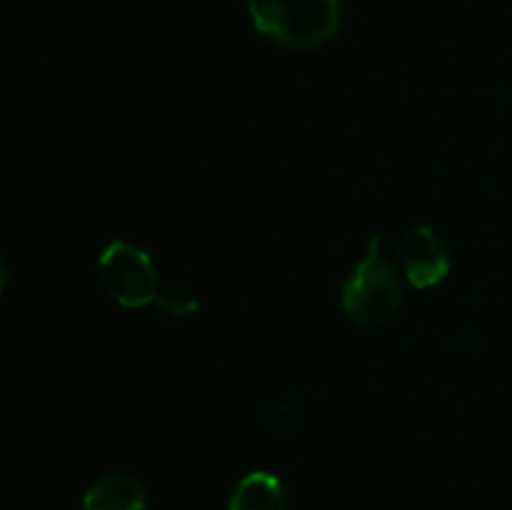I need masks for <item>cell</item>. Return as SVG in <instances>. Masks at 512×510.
Returning a JSON list of instances; mask_svg holds the SVG:
<instances>
[{
  "label": "cell",
  "mask_w": 512,
  "mask_h": 510,
  "mask_svg": "<svg viewBox=\"0 0 512 510\" xmlns=\"http://www.w3.org/2000/svg\"><path fill=\"white\" fill-rule=\"evenodd\" d=\"M5 288H8V265L0 258V295H3Z\"/></svg>",
  "instance_id": "obj_8"
},
{
  "label": "cell",
  "mask_w": 512,
  "mask_h": 510,
  "mask_svg": "<svg viewBox=\"0 0 512 510\" xmlns=\"http://www.w3.org/2000/svg\"><path fill=\"white\" fill-rule=\"evenodd\" d=\"M98 275L105 293L128 310L155 303L160 293L153 258L140 245L128 243V240H115L100 253Z\"/></svg>",
  "instance_id": "obj_3"
},
{
  "label": "cell",
  "mask_w": 512,
  "mask_h": 510,
  "mask_svg": "<svg viewBox=\"0 0 512 510\" xmlns=\"http://www.w3.org/2000/svg\"><path fill=\"white\" fill-rule=\"evenodd\" d=\"M148 488L130 473H105L83 495V510H145Z\"/></svg>",
  "instance_id": "obj_5"
},
{
  "label": "cell",
  "mask_w": 512,
  "mask_h": 510,
  "mask_svg": "<svg viewBox=\"0 0 512 510\" xmlns=\"http://www.w3.org/2000/svg\"><path fill=\"white\" fill-rule=\"evenodd\" d=\"M155 305H158L163 313L173 315V318H188V315L198 313L200 300L198 295L190 288H185V285H168V288H160Z\"/></svg>",
  "instance_id": "obj_7"
},
{
  "label": "cell",
  "mask_w": 512,
  "mask_h": 510,
  "mask_svg": "<svg viewBox=\"0 0 512 510\" xmlns=\"http://www.w3.org/2000/svg\"><path fill=\"white\" fill-rule=\"evenodd\" d=\"M253 28L288 50H318L338 35L343 0H248Z\"/></svg>",
  "instance_id": "obj_1"
},
{
  "label": "cell",
  "mask_w": 512,
  "mask_h": 510,
  "mask_svg": "<svg viewBox=\"0 0 512 510\" xmlns=\"http://www.w3.org/2000/svg\"><path fill=\"white\" fill-rule=\"evenodd\" d=\"M340 303L350 323L360 328H380L398 313L403 303V283L398 270L383 255V235H373L363 260L345 278Z\"/></svg>",
  "instance_id": "obj_2"
},
{
  "label": "cell",
  "mask_w": 512,
  "mask_h": 510,
  "mask_svg": "<svg viewBox=\"0 0 512 510\" xmlns=\"http://www.w3.org/2000/svg\"><path fill=\"white\" fill-rule=\"evenodd\" d=\"M398 263L405 280L418 290H430L450 273V253L438 233L428 225L405 230L398 243Z\"/></svg>",
  "instance_id": "obj_4"
},
{
  "label": "cell",
  "mask_w": 512,
  "mask_h": 510,
  "mask_svg": "<svg viewBox=\"0 0 512 510\" xmlns=\"http://www.w3.org/2000/svg\"><path fill=\"white\" fill-rule=\"evenodd\" d=\"M228 510H288V490L278 475L253 470L235 485Z\"/></svg>",
  "instance_id": "obj_6"
}]
</instances>
